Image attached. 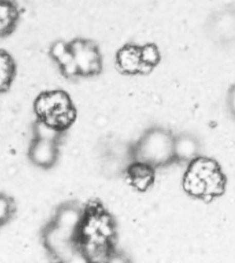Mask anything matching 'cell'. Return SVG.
<instances>
[{"label": "cell", "mask_w": 235, "mask_h": 263, "mask_svg": "<svg viewBox=\"0 0 235 263\" xmlns=\"http://www.w3.org/2000/svg\"><path fill=\"white\" fill-rule=\"evenodd\" d=\"M225 185V175L217 161L198 156L188 163L183 181V187L188 195L211 200L223 195Z\"/></svg>", "instance_id": "1"}, {"label": "cell", "mask_w": 235, "mask_h": 263, "mask_svg": "<svg viewBox=\"0 0 235 263\" xmlns=\"http://www.w3.org/2000/svg\"><path fill=\"white\" fill-rule=\"evenodd\" d=\"M174 140L171 132L164 127L148 129L133 146V160L146 163L154 169L175 162Z\"/></svg>", "instance_id": "2"}, {"label": "cell", "mask_w": 235, "mask_h": 263, "mask_svg": "<svg viewBox=\"0 0 235 263\" xmlns=\"http://www.w3.org/2000/svg\"><path fill=\"white\" fill-rule=\"evenodd\" d=\"M34 110L40 121L60 132L68 128L77 117L71 98L63 90L41 93L35 100Z\"/></svg>", "instance_id": "3"}, {"label": "cell", "mask_w": 235, "mask_h": 263, "mask_svg": "<svg viewBox=\"0 0 235 263\" xmlns=\"http://www.w3.org/2000/svg\"><path fill=\"white\" fill-rule=\"evenodd\" d=\"M79 77H94L101 72L102 56L96 43L87 39L77 38L69 43Z\"/></svg>", "instance_id": "4"}, {"label": "cell", "mask_w": 235, "mask_h": 263, "mask_svg": "<svg viewBox=\"0 0 235 263\" xmlns=\"http://www.w3.org/2000/svg\"><path fill=\"white\" fill-rule=\"evenodd\" d=\"M59 155L57 140L35 138L30 144L29 156L35 165L42 168H51L55 165Z\"/></svg>", "instance_id": "5"}, {"label": "cell", "mask_w": 235, "mask_h": 263, "mask_svg": "<svg viewBox=\"0 0 235 263\" xmlns=\"http://www.w3.org/2000/svg\"><path fill=\"white\" fill-rule=\"evenodd\" d=\"M116 64L120 72L125 74L133 76L150 72L141 62L140 46L132 43L125 44L118 51Z\"/></svg>", "instance_id": "6"}, {"label": "cell", "mask_w": 235, "mask_h": 263, "mask_svg": "<svg viewBox=\"0 0 235 263\" xmlns=\"http://www.w3.org/2000/svg\"><path fill=\"white\" fill-rule=\"evenodd\" d=\"M129 182L138 191L146 192L154 183L155 169L146 163L133 161L127 169Z\"/></svg>", "instance_id": "7"}, {"label": "cell", "mask_w": 235, "mask_h": 263, "mask_svg": "<svg viewBox=\"0 0 235 263\" xmlns=\"http://www.w3.org/2000/svg\"><path fill=\"white\" fill-rule=\"evenodd\" d=\"M201 145L198 140L190 134L183 133L175 137L174 140V157L175 161L187 162L195 160L200 155Z\"/></svg>", "instance_id": "8"}, {"label": "cell", "mask_w": 235, "mask_h": 263, "mask_svg": "<svg viewBox=\"0 0 235 263\" xmlns=\"http://www.w3.org/2000/svg\"><path fill=\"white\" fill-rule=\"evenodd\" d=\"M20 18L17 5L12 0H0V37L11 34Z\"/></svg>", "instance_id": "9"}, {"label": "cell", "mask_w": 235, "mask_h": 263, "mask_svg": "<svg viewBox=\"0 0 235 263\" xmlns=\"http://www.w3.org/2000/svg\"><path fill=\"white\" fill-rule=\"evenodd\" d=\"M15 63L8 52L0 51V93L9 89L15 77Z\"/></svg>", "instance_id": "10"}, {"label": "cell", "mask_w": 235, "mask_h": 263, "mask_svg": "<svg viewBox=\"0 0 235 263\" xmlns=\"http://www.w3.org/2000/svg\"><path fill=\"white\" fill-rule=\"evenodd\" d=\"M140 54L142 64L150 71L157 66L161 61L160 50L154 43H146L140 46Z\"/></svg>", "instance_id": "11"}, {"label": "cell", "mask_w": 235, "mask_h": 263, "mask_svg": "<svg viewBox=\"0 0 235 263\" xmlns=\"http://www.w3.org/2000/svg\"><path fill=\"white\" fill-rule=\"evenodd\" d=\"M15 211L14 201L7 195H0V227L4 226Z\"/></svg>", "instance_id": "12"}, {"label": "cell", "mask_w": 235, "mask_h": 263, "mask_svg": "<svg viewBox=\"0 0 235 263\" xmlns=\"http://www.w3.org/2000/svg\"><path fill=\"white\" fill-rule=\"evenodd\" d=\"M69 50V43H65L64 41H57L52 43L50 48V54L55 61H57L60 57Z\"/></svg>", "instance_id": "13"}, {"label": "cell", "mask_w": 235, "mask_h": 263, "mask_svg": "<svg viewBox=\"0 0 235 263\" xmlns=\"http://www.w3.org/2000/svg\"><path fill=\"white\" fill-rule=\"evenodd\" d=\"M227 106L231 115L235 117V85H231L227 95Z\"/></svg>", "instance_id": "14"}]
</instances>
